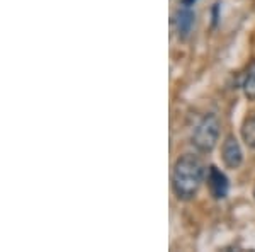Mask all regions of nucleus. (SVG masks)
Here are the masks:
<instances>
[{
  "label": "nucleus",
  "mask_w": 255,
  "mask_h": 252,
  "mask_svg": "<svg viewBox=\"0 0 255 252\" xmlns=\"http://www.w3.org/2000/svg\"><path fill=\"white\" fill-rule=\"evenodd\" d=\"M208 186L215 200H223L228 194V179L215 165L208 169Z\"/></svg>",
  "instance_id": "nucleus-4"
},
{
  "label": "nucleus",
  "mask_w": 255,
  "mask_h": 252,
  "mask_svg": "<svg viewBox=\"0 0 255 252\" xmlns=\"http://www.w3.org/2000/svg\"><path fill=\"white\" fill-rule=\"evenodd\" d=\"M254 194H255V193H254Z\"/></svg>",
  "instance_id": "nucleus-8"
},
{
  "label": "nucleus",
  "mask_w": 255,
  "mask_h": 252,
  "mask_svg": "<svg viewBox=\"0 0 255 252\" xmlns=\"http://www.w3.org/2000/svg\"><path fill=\"white\" fill-rule=\"evenodd\" d=\"M221 157H223V162L228 169H238L244 159L242 154L240 143L237 142V138L233 135H228L226 140L223 142V150H221Z\"/></svg>",
  "instance_id": "nucleus-3"
},
{
  "label": "nucleus",
  "mask_w": 255,
  "mask_h": 252,
  "mask_svg": "<svg viewBox=\"0 0 255 252\" xmlns=\"http://www.w3.org/2000/svg\"><path fill=\"white\" fill-rule=\"evenodd\" d=\"M192 24H194V12L189 9V5H184V9L179 10V17H177V29L182 38H186L191 32Z\"/></svg>",
  "instance_id": "nucleus-5"
},
{
  "label": "nucleus",
  "mask_w": 255,
  "mask_h": 252,
  "mask_svg": "<svg viewBox=\"0 0 255 252\" xmlns=\"http://www.w3.org/2000/svg\"><path fill=\"white\" fill-rule=\"evenodd\" d=\"M242 87H244L245 96L249 97L250 101H255V61H252V63L249 65V68H247Z\"/></svg>",
  "instance_id": "nucleus-6"
},
{
  "label": "nucleus",
  "mask_w": 255,
  "mask_h": 252,
  "mask_svg": "<svg viewBox=\"0 0 255 252\" xmlns=\"http://www.w3.org/2000/svg\"><path fill=\"white\" fill-rule=\"evenodd\" d=\"M204 179V165L194 155L177 159L172 172V188L179 200H192Z\"/></svg>",
  "instance_id": "nucleus-1"
},
{
  "label": "nucleus",
  "mask_w": 255,
  "mask_h": 252,
  "mask_svg": "<svg viewBox=\"0 0 255 252\" xmlns=\"http://www.w3.org/2000/svg\"><path fill=\"white\" fill-rule=\"evenodd\" d=\"M242 136L244 142L250 148H255V116H250L245 119L244 128H242Z\"/></svg>",
  "instance_id": "nucleus-7"
},
{
  "label": "nucleus",
  "mask_w": 255,
  "mask_h": 252,
  "mask_svg": "<svg viewBox=\"0 0 255 252\" xmlns=\"http://www.w3.org/2000/svg\"><path fill=\"white\" fill-rule=\"evenodd\" d=\"M218 138H220V121H218L215 114H206L194 128L192 145L199 152L208 154L216 147Z\"/></svg>",
  "instance_id": "nucleus-2"
}]
</instances>
